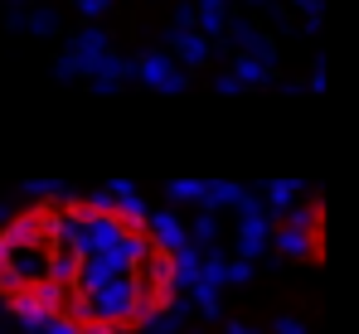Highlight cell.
<instances>
[{
  "mask_svg": "<svg viewBox=\"0 0 359 334\" xmlns=\"http://www.w3.org/2000/svg\"><path fill=\"white\" fill-rule=\"evenodd\" d=\"M297 242H301V262L306 267H320L325 262V199H306L301 209V228H297Z\"/></svg>",
  "mask_w": 359,
  "mask_h": 334,
  "instance_id": "obj_2",
  "label": "cell"
},
{
  "mask_svg": "<svg viewBox=\"0 0 359 334\" xmlns=\"http://www.w3.org/2000/svg\"><path fill=\"white\" fill-rule=\"evenodd\" d=\"M184 295L161 218L112 194H44L0 228V300L44 334H151Z\"/></svg>",
  "mask_w": 359,
  "mask_h": 334,
  "instance_id": "obj_1",
  "label": "cell"
}]
</instances>
